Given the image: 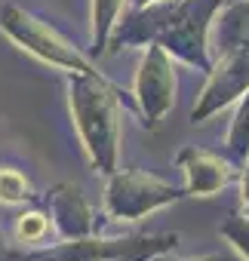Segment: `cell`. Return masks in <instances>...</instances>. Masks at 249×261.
<instances>
[{
    "mask_svg": "<svg viewBox=\"0 0 249 261\" xmlns=\"http://www.w3.org/2000/svg\"><path fill=\"white\" fill-rule=\"evenodd\" d=\"M68 108L92 169L111 175L120 154V89L98 71L68 74Z\"/></svg>",
    "mask_w": 249,
    "mask_h": 261,
    "instance_id": "6da1fadb",
    "label": "cell"
},
{
    "mask_svg": "<svg viewBox=\"0 0 249 261\" xmlns=\"http://www.w3.org/2000/svg\"><path fill=\"white\" fill-rule=\"evenodd\" d=\"M179 233H130V237H74L43 249L16 255L19 261H114V258H151L176 249Z\"/></svg>",
    "mask_w": 249,
    "mask_h": 261,
    "instance_id": "7a4b0ae2",
    "label": "cell"
},
{
    "mask_svg": "<svg viewBox=\"0 0 249 261\" xmlns=\"http://www.w3.org/2000/svg\"><path fill=\"white\" fill-rule=\"evenodd\" d=\"M228 0H176L172 13L154 43H160L176 62H185L197 71H212V53H209V28L215 13Z\"/></svg>",
    "mask_w": 249,
    "mask_h": 261,
    "instance_id": "3957f363",
    "label": "cell"
},
{
    "mask_svg": "<svg viewBox=\"0 0 249 261\" xmlns=\"http://www.w3.org/2000/svg\"><path fill=\"white\" fill-rule=\"evenodd\" d=\"M0 31L7 37H13L25 53H31L43 65H53L59 71H68V74L95 71L89 56H83L65 34H59L49 22H43L40 16H34L16 4L0 7Z\"/></svg>",
    "mask_w": 249,
    "mask_h": 261,
    "instance_id": "277c9868",
    "label": "cell"
},
{
    "mask_svg": "<svg viewBox=\"0 0 249 261\" xmlns=\"http://www.w3.org/2000/svg\"><path fill=\"white\" fill-rule=\"evenodd\" d=\"M185 197V188H176L151 172L114 169L105 185V215L111 221H139Z\"/></svg>",
    "mask_w": 249,
    "mask_h": 261,
    "instance_id": "5b68a950",
    "label": "cell"
},
{
    "mask_svg": "<svg viewBox=\"0 0 249 261\" xmlns=\"http://www.w3.org/2000/svg\"><path fill=\"white\" fill-rule=\"evenodd\" d=\"M176 92H179L176 59L160 43H148L136 71V86H133L136 111L148 129H154L169 114V108L176 105Z\"/></svg>",
    "mask_w": 249,
    "mask_h": 261,
    "instance_id": "8992f818",
    "label": "cell"
},
{
    "mask_svg": "<svg viewBox=\"0 0 249 261\" xmlns=\"http://www.w3.org/2000/svg\"><path fill=\"white\" fill-rule=\"evenodd\" d=\"M246 92H249V53L221 56L218 62H212L209 80L191 111V123H206L212 114L240 101Z\"/></svg>",
    "mask_w": 249,
    "mask_h": 261,
    "instance_id": "52a82bcc",
    "label": "cell"
},
{
    "mask_svg": "<svg viewBox=\"0 0 249 261\" xmlns=\"http://www.w3.org/2000/svg\"><path fill=\"white\" fill-rule=\"evenodd\" d=\"M176 166L185 175L188 197H212L237 178V166L228 157L206 148H182L176 157Z\"/></svg>",
    "mask_w": 249,
    "mask_h": 261,
    "instance_id": "ba28073f",
    "label": "cell"
},
{
    "mask_svg": "<svg viewBox=\"0 0 249 261\" xmlns=\"http://www.w3.org/2000/svg\"><path fill=\"white\" fill-rule=\"evenodd\" d=\"M172 4H176V0H163V4H151V7H123V13L117 16V22L111 28L105 53L154 43L160 37L169 13H172Z\"/></svg>",
    "mask_w": 249,
    "mask_h": 261,
    "instance_id": "9c48e42d",
    "label": "cell"
},
{
    "mask_svg": "<svg viewBox=\"0 0 249 261\" xmlns=\"http://www.w3.org/2000/svg\"><path fill=\"white\" fill-rule=\"evenodd\" d=\"M43 209L49 212L53 227L62 240L86 237V233H95V227H98L95 212H92V206L86 203V197L77 185L62 181V185L49 188L46 197H43Z\"/></svg>",
    "mask_w": 249,
    "mask_h": 261,
    "instance_id": "30bf717a",
    "label": "cell"
},
{
    "mask_svg": "<svg viewBox=\"0 0 249 261\" xmlns=\"http://www.w3.org/2000/svg\"><path fill=\"white\" fill-rule=\"evenodd\" d=\"M209 49H215V56H234V53H249V0H234L225 4L209 28Z\"/></svg>",
    "mask_w": 249,
    "mask_h": 261,
    "instance_id": "8fae6325",
    "label": "cell"
},
{
    "mask_svg": "<svg viewBox=\"0 0 249 261\" xmlns=\"http://www.w3.org/2000/svg\"><path fill=\"white\" fill-rule=\"evenodd\" d=\"M53 233H56V227H53V218H49V212L43 206H31V209H25V212L16 215L13 240L22 246V252L49 246V237Z\"/></svg>",
    "mask_w": 249,
    "mask_h": 261,
    "instance_id": "7c38bea8",
    "label": "cell"
},
{
    "mask_svg": "<svg viewBox=\"0 0 249 261\" xmlns=\"http://www.w3.org/2000/svg\"><path fill=\"white\" fill-rule=\"evenodd\" d=\"M127 0H92V10H89V43H92V56H102L108 49V37L111 28L117 22V16L123 13Z\"/></svg>",
    "mask_w": 249,
    "mask_h": 261,
    "instance_id": "4fadbf2b",
    "label": "cell"
},
{
    "mask_svg": "<svg viewBox=\"0 0 249 261\" xmlns=\"http://www.w3.org/2000/svg\"><path fill=\"white\" fill-rule=\"evenodd\" d=\"M225 157H228L234 166H243L246 157H249V92L240 98L237 114H234V120H231L228 139H225Z\"/></svg>",
    "mask_w": 249,
    "mask_h": 261,
    "instance_id": "5bb4252c",
    "label": "cell"
},
{
    "mask_svg": "<svg viewBox=\"0 0 249 261\" xmlns=\"http://www.w3.org/2000/svg\"><path fill=\"white\" fill-rule=\"evenodd\" d=\"M34 185L28 181V175L16 166H0V203L7 206H22V203H34Z\"/></svg>",
    "mask_w": 249,
    "mask_h": 261,
    "instance_id": "9a60e30c",
    "label": "cell"
},
{
    "mask_svg": "<svg viewBox=\"0 0 249 261\" xmlns=\"http://www.w3.org/2000/svg\"><path fill=\"white\" fill-rule=\"evenodd\" d=\"M218 233L234 246V252L243 261H249V215H231V218H225L221 227H218Z\"/></svg>",
    "mask_w": 249,
    "mask_h": 261,
    "instance_id": "2e32d148",
    "label": "cell"
},
{
    "mask_svg": "<svg viewBox=\"0 0 249 261\" xmlns=\"http://www.w3.org/2000/svg\"><path fill=\"white\" fill-rule=\"evenodd\" d=\"M148 261H243V258H240V255H221V252L200 255V258H179V255H169V252H157V255H151Z\"/></svg>",
    "mask_w": 249,
    "mask_h": 261,
    "instance_id": "e0dca14e",
    "label": "cell"
},
{
    "mask_svg": "<svg viewBox=\"0 0 249 261\" xmlns=\"http://www.w3.org/2000/svg\"><path fill=\"white\" fill-rule=\"evenodd\" d=\"M240 203H243V215H249V157H246L243 175H240Z\"/></svg>",
    "mask_w": 249,
    "mask_h": 261,
    "instance_id": "ac0fdd59",
    "label": "cell"
},
{
    "mask_svg": "<svg viewBox=\"0 0 249 261\" xmlns=\"http://www.w3.org/2000/svg\"><path fill=\"white\" fill-rule=\"evenodd\" d=\"M13 258H16V255L10 252V243L4 240V230H0V261H13Z\"/></svg>",
    "mask_w": 249,
    "mask_h": 261,
    "instance_id": "d6986e66",
    "label": "cell"
},
{
    "mask_svg": "<svg viewBox=\"0 0 249 261\" xmlns=\"http://www.w3.org/2000/svg\"><path fill=\"white\" fill-rule=\"evenodd\" d=\"M151 4H163V0H127V7H151Z\"/></svg>",
    "mask_w": 249,
    "mask_h": 261,
    "instance_id": "ffe728a7",
    "label": "cell"
},
{
    "mask_svg": "<svg viewBox=\"0 0 249 261\" xmlns=\"http://www.w3.org/2000/svg\"><path fill=\"white\" fill-rule=\"evenodd\" d=\"M114 261H148V258H114Z\"/></svg>",
    "mask_w": 249,
    "mask_h": 261,
    "instance_id": "44dd1931",
    "label": "cell"
}]
</instances>
